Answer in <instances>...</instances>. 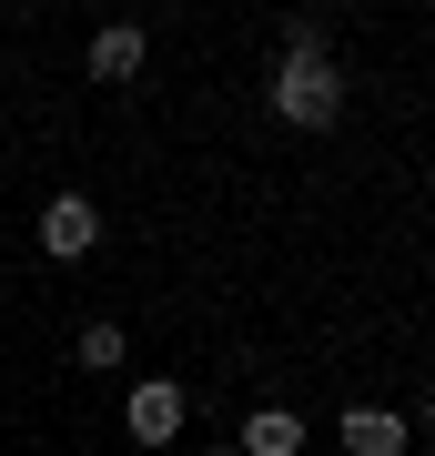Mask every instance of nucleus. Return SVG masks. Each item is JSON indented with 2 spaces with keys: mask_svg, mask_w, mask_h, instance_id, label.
I'll list each match as a JSON object with an SVG mask.
<instances>
[{
  "mask_svg": "<svg viewBox=\"0 0 435 456\" xmlns=\"http://www.w3.org/2000/svg\"><path fill=\"white\" fill-rule=\"evenodd\" d=\"M274 122H294V132H334L344 122L334 51H284V61H274Z\"/></svg>",
  "mask_w": 435,
  "mask_h": 456,
  "instance_id": "obj_1",
  "label": "nucleus"
},
{
  "mask_svg": "<svg viewBox=\"0 0 435 456\" xmlns=\"http://www.w3.org/2000/svg\"><path fill=\"white\" fill-rule=\"evenodd\" d=\"M182 426H193V395H182L173 375H142V386H122V436H132V446H173Z\"/></svg>",
  "mask_w": 435,
  "mask_h": 456,
  "instance_id": "obj_2",
  "label": "nucleus"
},
{
  "mask_svg": "<svg viewBox=\"0 0 435 456\" xmlns=\"http://www.w3.org/2000/svg\"><path fill=\"white\" fill-rule=\"evenodd\" d=\"M41 254H51V264L101 254V213H92V193H51V203H41Z\"/></svg>",
  "mask_w": 435,
  "mask_h": 456,
  "instance_id": "obj_3",
  "label": "nucleus"
},
{
  "mask_svg": "<svg viewBox=\"0 0 435 456\" xmlns=\"http://www.w3.org/2000/svg\"><path fill=\"white\" fill-rule=\"evenodd\" d=\"M334 436H344V456H405L415 426H405V406H344Z\"/></svg>",
  "mask_w": 435,
  "mask_h": 456,
  "instance_id": "obj_4",
  "label": "nucleus"
},
{
  "mask_svg": "<svg viewBox=\"0 0 435 456\" xmlns=\"http://www.w3.org/2000/svg\"><path fill=\"white\" fill-rule=\"evenodd\" d=\"M233 456H304V416H294V406H243Z\"/></svg>",
  "mask_w": 435,
  "mask_h": 456,
  "instance_id": "obj_5",
  "label": "nucleus"
},
{
  "mask_svg": "<svg viewBox=\"0 0 435 456\" xmlns=\"http://www.w3.org/2000/svg\"><path fill=\"white\" fill-rule=\"evenodd\" d=\"M142 61H152L142 20H112V31H92V82H142Z\"/></svg>",
  "mask_w": 435,
  "mask_h": 456,
  "instance_id": "obj_6",
  "label": "nucleus"
},
{
  "mask_svg": "<svg viewBox=\"0 0 435 456\" xmlns=\"http://www.w3.org/2000/svg\"><path fill=\"white\" fill-rule=\"evenodd\" d=\"M122 365V325H81V375H112Z\"/></svg>",
  "mask_w": 435,
  "mask_h": 456,
  "instance_id": "obj_7",
  "label": "nucleus"
},
{
  "mask_svg": "<svg viewBox=\"0 0 435 456\" xmlns=\"http://www.w3.org/2000/svg\"><path fill=\"white\" fill-rule=\"evenodd\" d=\"M284 51H334V41H324V20H314V11H294V20H284Z\"/></svg>",
  "mask_w": 435,
  "mask_h": 456,
  "instance_id": "obj_8",
  "label": "nucleus"
},
{
  "mask_svg": "<svg viewBox=\"0 0 435 456\" xmlns=\"http://www.w3.org/2000/svg\"><path fill=\"white\" fill-rule=\"evenodd\" d=\"M415 416H425V426H435V375H425V406H415Z\"/></svg>",
  "mask_w": 435,
  "mask_h": 456,
  "instance_id": "obj_9",
  "label": "nucleus"
},
{
  "mask_svg": "<svg viewBox=\"0 0 435 456\" xmlns=\"http://www.w3.org/2000/svg\"><path fill=\"white\" fill-rule=\"evenodd\" d=\"M203 456H233V446H203Z\"/></svg>",
  "mask_w": 435,
  "mask_h": 456,
  "instance_id": "obj_10",
  "label": "nucleus"
}]
</instances>
